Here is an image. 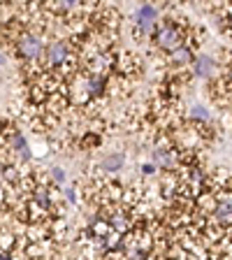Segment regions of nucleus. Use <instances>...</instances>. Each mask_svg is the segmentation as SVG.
Listing matches in <instances>:
<instances>
[{"label": "nucleus", "instance_id": "obj_1", "mask_svg": "<svg viewBox=\"0 0 232 260\" xmlns=\"http://www.w3.org/2000/svg\"><path fill=\"white\" fill-rule=\"evenodd\" d=\"M184 28L177 26V23L168 21L162 23V26L156 28V32H153V40H156V44L162 49V51H172V49L181 47V42H184Z\"/></svg>", "mask_w": 232, "mask_h": 260}, {"label": "nucleus", "instance_id": "obj_2", "mask_svg": "<svg viewBox=\"0 0 232 260\" xmlns=\"http://www.w3.org/2000/svg\"><path fill=\"white\" fill-rule=\"evenodd\" d=\"M16 56H21L23 60H38L44 51V42L35 32H23L21 38L16 40Z\"/></svg>", "mask_w": 232, "mask_h": 260}, {"label": "nucleus", "instance_id": "obj_3", "mask_svg": "<svg viewBox=\"0 0 232 260\" xmlns=\"http://www.w3.org/2000/svg\"><path fill=\"white\" fill-rule=\"evenodd\" d=\"M42 56H44V60H47L49 68H60L63 63L70 60V47L58 40V42H51L49 47H44Z\"/></svg>", "mask_w": 232, "mask_h": 260}, {"label": "nucleus", "instance_id": "obj_4", "mask_svg": "<svg viewBox=\"0 0 232 260\" xmlns=\"http://www.w3.org/2000/svg\"><path fill=\"white\" fill-rule=\"evenodd\" d=\"M193 72H195V77L207 79V77H211L214 72H216V60L211 58V56H207V54L197 56V58H193Z\"/></svg>", "mask_w": 232, "mask_h": 260}, {"label": "nucleus", "instance_id": "obj_5", "mask_svg": "<svg viewBox=\"0 0 232 260\" xmlns=\"http://www.w3.org/2000/svg\"><path fill=\"white\" fill-rule=\"evenodd\" d=\"M230 218H232V207H230V195H225V200L216 202L214 209V223L221 228H230Z\"/></svg>", "mask_w": 232, "mask_h": 260}, {"label": "nucleus", "instance_id": "obj_6", "mask_svg": "<svg viewBox=\"0 0 232 260\" xmlns=\"http://www.w3.org/2000/svg\"><path fill=\"white\" fill-rule=\"evenodd\" d=\"M132 21H135L137 26H142V23H156L158 21V7L153 5V3H144V5L135 12Z\"/></svg>", "mask_w": 232, "mask_h": 260}, {"label": "nucleus", "instance_id": "obj_7", "mask_svg": "<svg viewBox=\"0 0 232 260\" xmlns=\"http://www.w3.org/2000/svg\"><path fill=\"white\" fill-rule=\"evenodd\" d=\"M107 223H109V230H114V233H119V235L128 233L130 225H132L130 216H128V214H123V211H116V214H112Z\"/></svg>", "mask_w": 232, "mask_h": 260}, {"label": "nucleus", "instance_id": "obj_8", "mask_svg": "<svg viewBox=\"0 0 232 260\" xmlns=\"http://www.w3.org/2000/svg\"><path fill=\"white\" fill-rule=\"evenodd\" d=\"M10 146L14 149L16 153H19V160H21V162H28V160H30V149H28L26 137H23V135L14 133V135L10 137Z\"/></svg>", "mask_w": 232, "mask_h": 260}, {"label": "nucleus", "instance_id": "obj_9", "mask_svg": "<svg viewBox=\"0 0 232 260\" xmlns=\"http://www.w3.org/2000/svg\"><path fill=\"white\" fill-rule=\"evenodd\" d=\"M193 51H190L188 47H177V49H172L170 51V60H172L177 68H184V65H190L193 63Z\"/></svg>", "mask_w": 232, "mask_h": 260}, {"label": "nucleus", "instance_id": "obj_10", "mask_svg": "<svg viewBox=\"0 0 232 260\" xmlns=\"http://www.w3.org/2000/svg\"><path fill=\"white\" fill-rule=\"evenodd\" d=\"M123 165H125V156H123V153H112V156L103 158V162H100V168H103L105 172H119Z\"/></svg>", "mask_w": 232, "mask_h": 260}, {"label": "nucleus", "instance_id": "obj_11", "mask_svg": "<svg viewBox=\"0 0 232 260\" xmlns=\"http://www.w3.org/2000/svg\"><path fill=\"white\" fill-rule=\"evenodd\" d=\"M84 3H86V0H51V7H54L56 12H63V14H72V12H77L79 7H84Z\"/></svg>", "mask_w": 232, "mask_h": 260}, {"label": "nucleus", "instance_id": "obj_12", "mask_svg": "<svg viewBox=\"0 0 232 260\" xmlns=\"http://www.w3.org/2000/svg\"><path fill=\"white\" fill-rule=\"evenodd\" d=\"M32 198H35V205H40V207H51V195H49V190L38 188Z\"/></svg>", "mask_w": 232, "mask_h": 260}, {"label": "nucleus", "instance_id": "obj_13", "mask_svg": "<svg viewBox=\"0 0 232 260\" xmlns=\"http://www.w3.org/2000/svg\"><path fill=\"white\" fill-rule=\"evenodd\" d=\"M190 116H193V119H197V121H209V112H207L205 107H193Z\"/></svg>", "mask_w": 232, "mask_h": 260}, {"label": "nucleus", "instance_id": "obj_14", "mask_svg": "<svg viewBox=\"0 0 232 260\" xmlns=\"http://www.w3.org/2000/svg\"><path fill=\"white\" fill-rule=\"evenodd\" d=\"M51 177H54L56 184H65V172H63L60 168H54V170H51Z\"/></svg>", "mask_w": 232, "mask_h": 260}, {"label": "nucleus", "instance_id": "obj_15", "mask_svg": "<svg viewBox=\"0 0 232 260\" xmlns=\"http://www.w3.org/2000/svg\"><path fill=\"white\" fill-rule=\"evenodd\" d=\"M142 170H144V174H153V172H156V162H146Z\"/></svg>", "mask_w": 232, "mask_h": 260}, {"label": "nucleus", "instance_id": "obj_16", "mask_svg": "<svg viewBox=\"0 0 232 260\" xmlns=\"http://www.w3.org/2000/svg\"><path fill=\"white\" fill-rule=\"evenodd\" d=\"M3 63H5V56L0 54V68H3Z\"/></svg>", "mask_w": 232, "mask_h": 260}, {"label": "nucleus", "instance_id": "obj_17", "mask_svg": "<svg viewBox=\"0 0 232 260\" xmlns=\"http://www.w3.org/2000/svg\"><path fill=\"white\" fill-rule=\"evenodd\" d=\"M0 200H3V188H0Z\"/></svg>", "mask_w": 232, "mask_h": 260}]
</instances>
